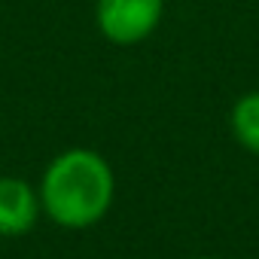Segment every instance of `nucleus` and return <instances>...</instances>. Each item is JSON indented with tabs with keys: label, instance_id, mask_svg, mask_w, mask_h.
<instances>
[{
	"label": "nucleus",
	"instance_id": "obj_4",
	"mask_svg": "<svg viewBox=\"0 0 259 259\" xmlns=\"http://www.w3.org/2000/svg\"><path fill=\"white\" fill-rule=\"evenodd\" d=\"M229 125H232L235 141L247 153L259 156V92H247V95H241L235 101Z\"/></svg>",
	"mask_w": 259,
	"mask_h": 259
},
{
	"label": "nucleus",
	"instance_id": "obj_1",
	"mask_svg": "<svg viewBox=\"0 0 259 259\" xmlns=\"http://www.w3.org/2000/svg\"><path fill=\"white\" fill-rule=\"evenodd\" d=\"M37 192L43 213L55 226L82 232L107 217L116 195V177L101 153L89 147H73L58 153L46 165Z\"/></svg>",
	"mask_w": 259,
	"mask_h": 259
},
{
	"label": "nucleus",
	"instance_id": "obj_2",
	"mask_svg": "<svg viewBox=\"0 0 259 259\" xmlns=\"http://www.w3.org/2000/svg\"><path fill=\"white\" fill-rule=\"evenodd\" d=\"M165 0H95V25L113 46H138L159 28Z\"/></svg>",
	"mask_w": 259,
	"mask_h": 259
},
{
	"label": "nucleus",
	"instance_id": "obj_5",
	"mask_svg": "<svg viewBox=\"0 0 259 259\" xmlns=\"http://www.w3.org/2000/svg\"><path fill=\"white\" fill-rule=\"evenodd\" d=\"M195 259H213V256H195Z\"/></svg>",
	"mask_w": 259,
	"mask_h": 259
},
{
	"label": "nucleus",
	"instance_id": "obj_3",
	"mask_svg": "<svg viewBox=\"0 0 259 259\" xmlns=\"http://www.w3.org/2000/svg\"><path fill=\"white\" fill-rule=\"evenodd\" d=\"M40 192L22 177H0V238H19L40 220Z\"/></svg>",
	"mask_w": 259,
	"mask_h": 259
}]
</instances>
